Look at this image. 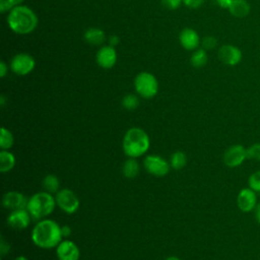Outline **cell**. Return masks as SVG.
<instances>
[{
	"instance_id": "6da1fadb",
	"label": "cell",
	"mask_w": 260,
	"mask_h": 260,
	"mask_svg": "<svg viewBox=\"0 0 260 260\" xmlns=\"http://www.w3.org/2000/svg\"><path fill=\"white\" fill-rule=\"evenodd\" d=\"M32 243L42 249L56 248L63 240L61 225L50 218L39 220L31 231Z\"/></svg>"
},
{
	"instance_id": "7a4b0ae2",
	"label": "cell",
	"mask_w": 260,
	"mask_h": 260,
	"mask_svg": "<svg viewBox=\"0 0 260 260\" xmlns=\"http://www.w3.org/2000/svg\"><path fill=\"white\" fill-rule=\"evenodd\" d=\"M7 22L14 32L18 35H27L37 27L38 17L29 7L17 5L10 10Z\"/></svg>"
},
{
	"instance_id": "3957f363",
	"label": "cell",
	"mask_w": 260,
	"mask_h": 260,
	"mask_svg": "<svg viewBox=\"0 0 260 260\" xmlns=\"http://www.w3.org/2000/svg\"><path fill=\"white\" fill-rule=\"evenodd\" d=\"M150 146L148 134L141 128L132 127L126 131L123 137L122 147L128 157L137 158L146 153Z\"/></svg>"
},
{
	"instance_id": "277c9868",
	"label": "cell",
	"mask_w": 260,
	"mask_h": 260,
	"mask_svg": "<svg viewBox=\"0 0 260 260\" xmlns=\"http://www.w3.org/2000/svg\"><path fill=\"white\" fill-rule=\"evenodd\" d=\"M56 205V199L53 194L47 191H41L28 198L26 209L32 219L41 220L47 218L54 211Z\"/></svg>"
},
{
	"instance_id": "5b68a950",
	"label": "cell",
	"mask_w": 260,
	"mask_h": 260,
	"mask_svg": "<svg viewBox=\"0 0 260 260\" xmlns=\"http://www.w3.org/2000/svg\"><path fill=\"white\" fill-rule=\"evenodd\" d=\"M134 87L141 98L151 99L157 93L158 82L153 74L149 72H140L134 79Z\"/></svg>"
},
{
	"instance_id": "8992f818",
	"label": "cell",
	"mask_w": 260,
	"mask_h": 260,
	"mask_svg": "<svg viewBox=\"0 0 260 260\" xmlns=\"http://www.w3.org/2000/svg\"><path fill=\"white\" fill-rule=\"evenodd\" d=\"M55 199L57 206L64 212L68 214L75 213L80 205L79 199L77 195L68 188L60 189L56 194H55Z\"/></svg>"
},
{
	"instance_id": "52a82bcc",
	"label": "cell",
	"mask_w": 260,
	"mask_h": 260,
	"mask_svg": "<svg viewBox=\"0 0 260 260\" xmlns=\"http://www.w3.org/2000/svg\"><path fill=\"white\" fill-rule=\"evenodd\" d=\"M143 167L146 172L154 177H165L171 170V164L157 154L146 155L143 159Z\"/></svg>"
},
{
	"instance_id": "ba28073f",
	"label": "cell",
	"mask_w": 260,
	"mask_h": 260,
	"mask_svg": "<svg viewBox=\"0 0 260 260\" xmlns=\"http://www.w3.org/2000/svg\"><path fill=\"white\" fill-rule=\"evenodd\" d=\"M247 159V148L241 144H233L223 153V162L229 168L240 167Z\"/></svg>"
},
{
	"instance_id": "9c48e42d",
	"label": "cell",
	"mask_w": 260,
	"mask_h": 260,
	"mask_svg": "<svg viewBox=\"0 0 260 260\" xmlns=\"http://www.w3.org/2000/svg\"><path fill=\"white\" fill-rule=\"evenodd\" d=\"M217 57L222 64L228 66H236L242 61L243 53L239 47L225 44L219 47L217 51Z\"/></svg>"
},
{
	"instance_id": "30bf717a",
	"label": "cell",
	"mask_w": 260,
	"mask_h": 260,
	"mask_svg": "<svg viewBox=\"0 0 260 260\" xmlns=\"http://www.w3.org/2000/svg\"><path fill=\"white\" fill-rule=\"evenodd\" d=\"M35 59L26 53H19L15 55L10 63L11 70L18 75H26L35 68Z\"/></svg>"
},
{
	"instance_id": "8fae6325",
	"label": "cell",
	"mask_w": 260,
	"mask_h": 260,
	"mask_svg": "<svg viewBox=\"0 0 260 260\" xmlns=\"http://www.w3.org/2000/svg\"><path fill=\"white\" fill-rule=\"evenodd\" d=\"M56 255L59 260H79L80 250L70 240H62L56 247Z\"/></svg>"
},
{
	"instance_id": "7c38bea8",
	"label": "cell",
	"mask_w": 260,
	"mask_h": 260,
	"mask_svg": "<svg viewBox=\"0 0 260 260\" xmlns=\"http://www.w3.org/2000/svg\"><path fill=\"white\" fill-rule=\"evenodd\" d=\"M31 219L32 218L29 212L26 208H24L12 210L6 218V222L10 228L14 230H23L29 225Z\"/></svg>"
},
{
	"instance_id": "4fadbf2b",
	"label": "cell",
	"mask_w": 260,
	"mask_h": 260,
	"mask_svg": "<svg viewBox=\"0 0 260 260\" xmlns=\"http://www.w3.org/2000/svg\"><path fill=\"white\" fill-rule=\"evenodd\" d=\"M237 205L243 212H250L257 205V195L251 188H243L237 196Z\"/></svg>"
},
{
	"instance_id": "5bb4252c",
	"label": "cell",
	"mask_w": 260,
	"mask_h": 260,
	"mask_svg": "<svg viewBox=\"0 0 260 260\" xmlns=\"http://www.w3.org/2000/svg\"><path fill=\"white\" fill-rule=\"evenodd\" d=\"M27 200L28 198H26L22 193L17 191H9L3 195L2 204L5 208L12 211L26 208Z\"/></svg>"
},
{
	"instance_id": "9a60e30c",
	"label": "cell",
	"mask_w": 260,
	"mask_h": 260,
	"mask_svg": "<svg viewBox=\"0 0 260 260\" xmlns=\"http://www.w3.org/2000/svg\"><path fill=\"white\" fill-rule=\"evenodd\" d=\"M116 61L117 53L112 46H104L96 53V62L102 68L110 69L114 67Z\"/></svg>"
},
{
	"instance_id": "2e32d148",
	"label": "cell",
	"mask_w": 260,
	"mask_h": 260,
	"mask_svg": "<svg viewBox=\"0 0 260 260\" xmlns=\"http://www.w3.org/2000/svg\"><path fill=\"white\" fill-rule=\"evenodd\" d=\"M179 41L182 47L188 51L195 50L200 43V39L197 31L192 28H184L180 32Z\"/></svg>"
},
{
	"instance_id": "e0dca14e",
	"label": "cell",
	"mask_w": 260,
	"mask_h": 260,
	"mask_svg": "<svg viewBox=\"0 0 260 260\" xmlns=\"http://www.w3.org/2000/svg\"><path fill=\"white\" fill-rule=\"evenodd\" d=\"M228 10L234 17L244 18L249 15L251 11V5L247 0H233Z\"/></svg>"
},
{
	"instance_id": "ac0fdd59",
	"label": "cell",
	"mask_w": 260,
	"mask_h": 260,
	"mask_svg": "<svg viewBox=\"0 0 260 260\" xmlns=\"http://www.w3.org/2000/svg\"><path fill=\"white\" fill-rule=\"evenodd\" d=\"M84 40L93 46L101 45L106 40V35L103 29L99 27H90L84 32Z\"/></svg>"
},
{
	"instance_id": "d6986e66",
	"label": "cell",
	"mask_w": 260,
	"mask_h": 260,
	"mask_svg": "<svg viewBox=\"0 0 260 260\" xmlns=\"http://www.w3.org/2000/svg\"><path fill=\"white\" fill-rule=\"evenodd\" d=\"M16 159L12 152L9 150H1L0 151V172L7 173L11 171L15 166Z\"/></svg>"
},
{
	"instance_id": "ffe728a7",
	"label": "cell",
	"mask_w": 260,
	"mask_h": 260,
	"mask_svg": "<svg viewBox=\"0 0 260 260\" xmlns=\"http://www.w3.org/2000/svg\"><path fill=\"white\" fill-rule=\"evenodd\" d=\"M139 170H140L139 164L136 160V158H133V157L127 158L124 161L123 167H122V173L128 179L135 178L138 175Z\"/></svg>"
},
{
	"instance_id": "44dd1931",
	"label": "cell",
	"mask_w": 260,
	"mask_h": 260,
	"mask_svg": "<svg viewBox=\"0 0 260 260\" xmlns=\"http://www.w3.org/2000/svg\"><path fill=\"white\" fill-rule=\"evenodd\" d=\"M43 188L51 194H56L60 190V181L55 175L49 174L43 180Z\"/></svg>"
},
{
	"instance_id": "7402d4cb",
	"label": "cell",
	"mask_w": 260,
	"mask_h": 260,
	"mask_svg": "<svg viewBox=\"0 0 260 260\" xmlns=\"http://www.w3.org/2000/svg\"><path fill=\"white\" fill-rule=\"evenodd\" d=\"M207 60H208L207 53H206V50H204L203 48L195 50L193 52L192 56H191V59H190L192 66L195 67V68L204 67L207 63Z\"/></svg>"
},
{
	"instance_id": "603a6c76",
	"label": "cell",
	"mask_w": 260,
	"mask_h": 260,
	"mask_svg": "<svg viewBox=\"0 0 260 260\" xmlns=\"http://www.w3.org/2000/svg\"><path fill=\"white\" fill-rule=\"evenodd\" d=\"M170 164H171V168L172 169H174V170H182L186 166V164H187V155H186V153L181 151V150L175 151L171 155Z\"/></svg>"
},
{
	"instance_id": "cb8c5ba5",
	"label": "cell",
	"mask_w": 260,
	"mask_h": 260,
	"mask_svg": "<svg viewBox=\"0 0 260 260\" xmlns=\"http://www.w3.org/2000/svg\"><path fill=\"white\" fill-rule=\"evenodd\" d=\"M13 142H14V137H13L12 133L5 127H2L1 132H0V147H1V149L8 150L9 148L12 147Z\"/></svg>"
},
{
	"instance_id": "d4e9b609",
	"label": "cell",
	"mask_w": 260,
	"mask_h": 260,
	"mask_svg": "<svg viewBox=\"0 0 260 260\" xmlns=\"http://www.w3.org/2000/svg\"><path fill=\"white\" fill-rule=\"evenodd\" d=\"M122 106L128 111H133L139 106V99L136 94L128 93L122 99Z\"/></svg>"
},
{
	"instance_id": "484cf974",
	"label": "cell",
	"mask_w": 260,
	"mask_h": 260,
	"mask_svg": "<svg viewBox=\"0 0 260 260\" xmlns=\"http://www.w3.org/2000/svg\"><path fill=\"white\" fill-rule=\"evenodd\" d=\"M247 158L260 161V142H255L247 148Z\"/></svg>"
},
{
	"instance_id": "4316f807",
	"label": "cell",
	"mask_w": 260,
	"mask_h": 260,
	"mask_svg": "<svg viewBox=\"0 0 260 260\" xmlns=\"http://www.w3.org/2000/svg\"><path fill=\"white\" fill-rule=\"evenodd\" d=\"M249 188L254 190L256 193L260 192V170L252 173L248 179Z\"/></svg>"
},
{
	"instance_id": "83f0119b",
	"label": "cell",
	"mask_w": 260,
	"mask_h": 260,
	"mask_svg": "<svg viewBox=\"0 0 260 260\" xmlns=\"http://www.w3.org/2000/svg\"><path fill=\"white\" fill-rule=\"evenodd\" d=\"M201 45H202V48L206 51L213 50L217 46V40H216V38H214L212 36H207V37L203 38Z\"/></svg>"
},
{
	"instance_id": "f1b7e54d",
	"label": "cell",
	"mask_w": 260,
	"mask_h": 260,
	"mask_svg": "<svg viewBox=\"0 0 260 260\" xmlns=\"http://www.w3.org/2000/svg\"><path fill=\"white\" fill-rule=\"evenodd\" d=\"M183 0H161V5L169 9V10H175L177 9Z\"/></svg>"
},
{
	"instance_id": "f546056e",
	"label": "cell",
	"mask_w": 260,
	"mask_h": 260,
	"mask_svg": "<svg viewBox=\"0 0 260 260\" xmlns=\"http://www.w3.org/2000/svg\"><path fill=\"white\" fill-rule=\"evenodd\" d=\"M204 1L205 0H183L184 4L186 6H188L189 8H192V9L199 8L204 3Z\"/></svg>"
},
{
	"instance_id": "4dcf8cb0",
	"label": "cell",
	"mask_w": 260,
	"mask_h": 260,
	"mask_svg": "<svg viewBox=\"0 0 260 260\" xmlns=\"http://www.w3.org/2000/svg\"><path fill=\"white\" fill-rule=\"evenodd\" d=\"M13 6L8 2V0H0V11L3 13L5 11L11 10Z\"/></svg>"
},
{
	"instance_id": "1f68e13d",
	"label": "cell",
	"mask_w": 260,
	"mask_h": 260,
	"mask_svg": "<svg viewBox=\"0 0 260 260\" xmlns=\"http://www.w3.org/2000/svg\"><path fill=\"white\" fill-rule=\"evenodd\" d=\"M9 250H10L9 244L6 243V242L2 239V240H1V243H0V253H1V255L3 256V255H5V254H7V253L9 252Z\"/></svg>"
},
{
	"instance_id": "d6a6232c",
	"label": "cell",
	"mask_w": 260,
	"mask_h": 260,
	"mask_svg": "<svg viewBox=\"0 0 260 260\" xmlns=\"http://www.w3.org/2000/svg\"><path fill=\"white\" fill-rule=\"evenodd\" d=\"M215 2L219 7L223 8V9H229L233 0H215Z\"/></svg>"
},
{
	"instance_id": "836d02e7",
	"label": "cell",
	"mask_w": 260,
	"mask_h": 260,
	"mask_svg": "<svg viewBox=\"0 0 260 260\" xmlns=\"http://www.w3.org/2000/svg\"><path fill=\"white\" fill-rule=\"evenodd\" d=\"M119 42H120V38H119L118 36H116V35H112V36L109 38V44H110V46H112V47L117 46V45L119 44Z\"/></svg>"
},
{
	"instance_id": "e575fe53",
	"label": "cell",
	"mask_w": 260,
	"mask_h": 260,
	"mask_svg": "<svg viewBox=\"0 0 260 260\" xmlns=\"http://www.w3.org/2000/svg\"><path fill=\"white\" fill-rule=\"evenodd\" d=\"M61 232H62V236L63 238H67L71 235V228L69 225H62L61 226Z\"/></svg>"
},
{
	"instance_id": "d590c367",
	"label": "cell",
	"mask_w": 260,
	"mask_h": 260,
	"mask_svg": "<svg viewBox=\"0 0 260 260\" xmlns=\"http://www.w3.org/2000/svg\"><path fill=\"white\" fill-rule=\"evenodd\" d=\"M7 73V65L5 64V62L1 61L0 62V76L4 77Z\"/></svg>"
},
{
	"instance_id": "8d00e7d4",
	"label": "cell",
	"mask_w": 260,
	"mask_h": 260,
	"mask_svg": "<svg viewBox=\"0 0 260 260\" xmlns=\"http://www.w3.org/2000/svg\"><path fill=\"white\" fill-rule=\"evenodd\" d=\"M254 210H255V218L260 223V204H257Z\"/></svg>"
},
{
	"instance_id": "74e56055",
	"label": "cell",
	"mask_w": 260,
	"mask_h": 260,
	"mask_svg": "<svg viewBox=\"0 0 260 260\" xmlns=\"http://www.w3.org/2000/svg\"><path fill=\"white\" fill-rule=\"evenodd\" d=\"M23 0H8V2L14 7V6H17V5H20V3H22Z\"/></svg>"
},
{
	"instance_id": "f35d334b",
	"label": "cell",
	"mask_w": 260,
	"mask_h": 260,
	"mask_svg": "<svg viewBox=\"0 0 260 260\" xmlns=\"http://www.w3.org/2000/svg\"><path fill=\"white\" fill-rule=\"evenodd\" d=\"M14 260H28L25 256H23V255H19V256H17Z\"/></svg>"
},
{
	"instance_id": "ab89813d",
	"label": "cell",
	"mask_w": 260,
	"mask_h": 260,
	"mask_svg": "<svg viewBox=\"0 0 260 260\" xmlns=\"http://www.w3.org/2000/svg\"><path fill=\"white\" fill-rule=\"evenodd\" d=\"M166 260H181V259L178 258L177 256H170V257H168Z\"/></svg>"
},
{
	"instance_id": "60d3db41",
	"label": "cell",
	"mask_w": 260,
	"mask_h": 260,
	"mask_svg": "<svg viewBox=\"0 0 260 260\" xmlns=\"http://www.w3.org/2000/svg\"><path fill=\"white\" fill-rule=\"evenodd\" d=\"M1 106H3L4 105V103H5V100H4V95H1Z\"/></svg>"
}]
</instances>
